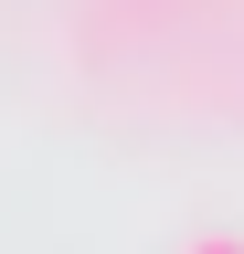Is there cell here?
<instances>
[{
  "label": "cell",
  "mask_w": 244,
  "mask_h": 254,
  "mask_svg": "<svg viewBox=\"0 0 244 254\" xmlns=\"http://www.w3.org/2000/svg\"><path fill=\"white\" fill-rule=\"evenodd\" d=\"M180 254H244V244L234 233H202V244H180Z\"/></svg>",
  "instance_id": "obj_1"
}]
</instances>
